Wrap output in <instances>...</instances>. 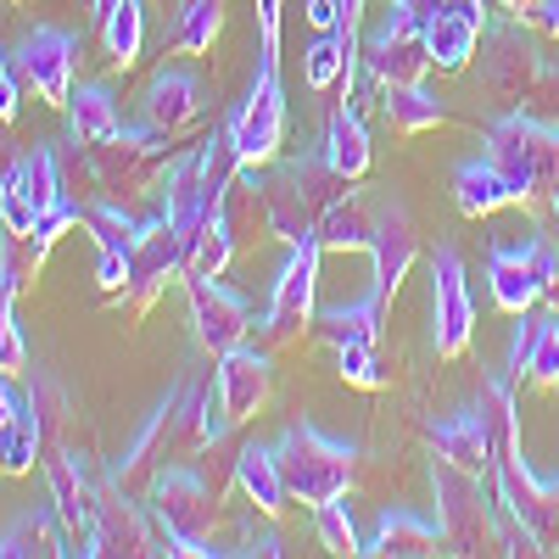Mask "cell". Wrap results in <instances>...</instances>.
Instances as JSON below:
<instances>
[{
    "label": "cell",
    "instance_id": "obj_52",
    "mask_svg": "<svg viewBox=\"0 0 559 559\" xmlns=\"http://www.w3.org/2000/svg\"><path fill=\"white\" fill-rule=\"evenodd\" d=\"M0 236H7V202H0Z\"/></svg>",
    "mask_w": 559,
    "mask_h": 559
},
{
    "label": "cell",
    "instance_id": "obj_32",
    "mask_svg": "<svg viewBox=\"0 0 559 559\" xmlns=\"http://www.w3.org/2000/svg\"><path fill=\"white\" fill-rule=\"evenodd\" d=\"M236 487L258 503V515H280L286 509V481H280V459H274V448H258V442H247L241 453H236Z\"/></svg>",
    "mask_w": 559,
    "mask_h": 559
},
{
    "label": "cell",
    "instance_id": "obj_49",
    "mask_svg": "<svg viewBox=\"0 0 559 559\" xmlns=\"http://www.w3.org/2000/svg\"><path fill=\"white\" fill-rule=\"evenodd\" d=\"M112 7H123V0H90V17L107 23V12H112Z\"/></svg>",
    "mask_w": 559,
    "mask_h": 559
},
{
    "label": "cell",
    "instance_id": "obj_28",
    "mask_svg": "<svg viewBox=\"0 0 559 559\" xmlns=\"http://www.w3.org/2000/svg\"><path fill=\"white\" fill-rule=\"evenodd\" d=\"M437 548H448L442 526L408 515V509H392V515H381V521H376V537L364 543V554H386V559H426V554H437Z\"/></svg>",
    "mask_w": 559,
    "mask_h": 559
},
{
    "label": "cell",
    "instance_id": "obj_48",
    "mask_svg": "<svg viewBox=\"0 0 559 559\" xmlns=\"http://www.w3.org/2000/svg\"><path fill=\"white\" fill-rule=\"evenodd\" d=\"M342 28H358L364 34V0H342Z\"/></svg>",
    "mask_w": 559,
    "mask_h": 559
},
{
    "label": "cell",
    "instance_id": "obj_30",
    "mask_svg": "<svg viewBox=\"0 0 559 559\" xmlns=\"http://www.w3.org/2000/svg\"><path fill=\"white\" fill-rule=\"evenodd\" d=\"M17 554H45V559H51V554H73L57 503L51 509H23V515L0 532V559H17Z\"/></svg>",
    "mask_w": 559,
    "mask_h": 559
},
{
    "label": "cell",
    "instance_id": "obj_14",
    "mask_svg": "<svg viewBox=\"0 0 559 559\" xmlns=\"http://www.w3.org/2000/svg\"><path fill=\"white\" fill-rule=\"evenodd\" d=\"M73 62H79V39L51 23L28 28L12 51V73L23 79V90H34L51 107H68V96H73Z\"/></svg>",
    "mask_w": 559,
    "mask_h": 559
},
{
    "label": "cell",
    "instance_id": "obj_40",
    "mask_svg": "<svg viewBox=\"0 0 559 559\" xmlns=\"http://www.w3.org/2000/svg\"><path fill=\"white\" fill-rule=\"evenodd\" d=\"M17 274L0 263V376H23L28 369V347H23V336H17V324H12V302H17Z\"/></svg>",
    "mask_w": 559,
    "mask_h": 559
},
{
    "label": "cell",
    "instance_id": "obj_17",
    "mask_svg": "<svg viewBox=\"0 0 559 559\" xmlns=\"http://www.w3.org/2000/svg\"><path fill=\"white\" fill-rule=\"evenodd\" d=\"M185 297H191V324H197V342L207 353H229L236 342H247L252 308H247L241 292H229L218 274H185Z\"/></svg>",
    "mask_w": 559,
    "mask_h": 559
},
{
    "label": "cell",
    "instance_id": "obj_10",
    "mask_svg": "<svg viewBox=\"0 0 559 559\" xmlns=\"http://www.w3.org/2000/svg\"><path fill=\"white\" fill-rule=\"evenodd\" d=\"M319 258L324 247L319 241H297L286 269L274 280V297H269V313H263V347H286L297 342L308 324H313V286H319Z\"/></svg>",
    "mask_w": 559,
    "mask_h": 559
},
{
    "label": "cell",
    "instance_id": "obj_47",
    "mask_svg": "<svg viewBox=\"0 0 559 559\" xmlns=\"http://www.w3.org/2000/svg\"><path fill=\"white\" fill-rule=\"evenodd\" d=\"M23 403H28V397H23V392L12 386V376H0V426H7V419H12V414H17Z\"/></svg>",
    "mask_w": 559,
    "mask_h": 559
},
{
    "label": "cell",
    "instance_id": "obj_11",
    "mask_svg": "<svg viewBox=\"0 0 559 559\" xmlns=\"http://www.w3.org/2000/svg\"><path fill=\"white\" fill-rule=\"evenodd\" d=\"M492 492L498 503L515 515L543 554H559V481H537L526 464H521V448L492 459Z\"/></svg>",
    "mask_w": 559,
    "mask_h": 559
},
{
    "label": "cell",
    "instance_id": "obj_4",
    "mask_svg": "<svg viewBox=\"0 0 559 559\" xmlns=\"http://www.w3.org/2000/svg\"><path fill=\"white\" fill-rule=\"evenodd\" d=\"M487 280H492V302L503 313H526L537 308L548 292H559V252L543 241V229H503L492 236V252H487Z\"/></svg>",
    "mask_w": 559,
    "mask_h": 559
},
{
    "label": "cell",
    "instance_id": "obj_34",
    "mask_svg": "<svg viewBox=\"0 0 559 559\" xmlns=\"http://www.w3.org/2000/svg\"><path fill=\"white\" fill-rule=\"evenodd\" d=\"M381 112H386L392 129H403V134L437 129V123L448 118V107L431 96L426 84H386V90H381Z\"/></svg>",
    "mask_w": 559,
    "mask_h": 559
},
{
    "label": "cell",
    "instance_id": "obj_24",
    "mask_svg": "<svg viewBox=\"0 0 559 559\" xmlns=\"http://www.w3.org/2000/svg\"><path fill=\"white\" fill-rule=\"evenodd\" d=\"M437 459L459 464V471H476V476H492V437H487V419L481 408H464L453 419H437V426L426 431Z\"/></svg>",
    "mask_w": 559,
    "mask_h": 559
},
{
    "label": "cell",
    "instance_id": "obj_46",
    "mask_svg": "<svg viewBox=\"0 0 559 559\" xmlns=\"http://www.w3.org/2000/svg\"><path fill=\"white\" fill-rule=\"evenodd\" d=\"M17 96H23V79L7 73V79H0V123H12V118H17Z\"/></svg>",
    "mask_w": 559,
    "mask_h": 559
},
{
    "label": "cell",
    "instance_id": "obj_23",
    "mask_svg": "<svg viewBox=\"0 0 559 559\" xmlns=\"http://www.w3.org/2000/svg\"><path fill=\"white\" fill-rule=\"evenodd\" d=\"M453 202H459L464 218H492L498 207H515L521 191L492 157H464L453 168Z\"/></svg>",
    "mask_w": 559,
    "mask_h": 559
},
{
    "label": "cell",
    "instance_id": "obj_3",
    "mask_svg": "<svg viewBox=\"0 0 559 559\" xmlns=\"http://www.w3.org/2000/svg\"><path fill=\"white\" fill-rule=\"evenodd\" d=\"M146 503L168 537V554L179 559H202L213 554V521H218V487L202 471H185V464H168L146 481Z\"/></svg>",
    "mask_w": 559,
    "mask_h": 559
},
{
    "label": "cell",
    "instance_id": "obj_39",
    "mask_svg": "<svg viewBox=\"0 0 559 559\" xmlns=\"http://www.w3.org/2000/svg\"><path fill=\"white\" fill-rule=\"evenodd\" d=\"M224 28V0H179V23H174V45L179 51H213V39Z\"/></svg>",
    "mask_w": 559,
    "mask_h": 559
},
{
    "label": "cell",
    "instance_id": "obj_45",
    "mask_svg": "<svg viewBox=\"0 0 559 559\" xmlns=\"http://www.w3.org/2000/svg\"><path fill=\"white\" fill-rule=\"evenodd\" d=\"M526 23H532L537 34H554V39H559V0H532Z\"/></svg>",
    "mask_w": 559,
    "mask_h": 559
},
{
    "label": "cell",
    "instance_id": "obj_44",
    "mask_svg": "<svg viewBox=\"0 0 559 559\" xmlns=\"http://www.w3.org/2000/svg\"><path fill=\"white\" fill-rule=\"evenodd\" d=\"M319 34H331V28H342V0H308V12H302Z\"/></svg>",
    "mask_w": 559,
    "mask_h": 559
},
{
    "label": "cell",
    "instance_id": "obj_1",
    "mask_svg": "<svg viewBox=\"0 0 559 559\" xmlns=\"http://www.w3.org/2000/svg\"><path fill=\"white\" fill-rule=\"evenodd\" d=\"M258 179H263V224H269L286 247L313 241L319 213L353 185L347 174L331 168V157H324V152H319V157H286V163H274V168L258 174Z\"/></svg>",
    "mask_w": 559,
    "mask_h": 559
},
{
    "label": "cell",
    "instance_id": "obj_37",
    "mask_svg": "<svg viewBox=\"0 0 559 559\" xmlns=\"http://www.w3.org/2000/svg\"><path fill=\"white\" fill-rule=\"evenodd\" d=\"M102 39H107V62L118 73H129L140 62V45H146V12H140V0H123V7L107 12Z\"/></svg>",
    "mask_w": 559,
    "mask_h": 559
},
{
    "label": "cell",
    "instance_id": "obj_16",
    "mask_svg": "<svg viewBox=\"0 0 559 559\" xmlns=\"http://www.w3.org/2000/svg\"><path fill=\"white\" fill-rule=\"evenodd\" d=\"M431 336L442 358H459L476 336V302H471V280H464V258L453 247H437L431 258Z\"/></svg>",
    "mask_w": 559,
    "mask_h": 559
},
{
    "label": "cell",
    "instance_id": "obj_5",
    "mask_svg": "<svg viewBox=\"0 0 559 559\" xmlns=\"http://www.w3.org/2000/svg\"><path fill=\"white\" fill-rule=\"evenodd\" d=\"M487 157L515 179L521 202L559 191V129L532 112H503L487 129Z\"/></svg>",
    "mask_w": 559,
    "mask_h": 559
},
{
    "label": "cell",
    "instance_id": "obj_18",
    "mask_svg": "<svg viewBox=\"0 0 559 559\" xmlns=\"http://www.w3.org/2000/svg\"><path fill=\"white\" fill-rule=\"evenodd\" d=\"M207 112V79L197 68H157L152 84L140 90V123H152L157 134H185L191 123H202Z\"/></svg>",
    "mask_w": 559,
    "mask_h": 559
},
{
    "label": "cell",
    "instance_id": "obj_22",
    "mask_svg": "<svg viewBox=\"0 0 559 559\" xmlns=\"http://www.w3.org/2000/svg\"><path fill=\"white\" fill-rule=\"evenodd\" d=\"M509 381L515 386H554L559 381V319L554 313H521L515 336H509Z\"/></svg>",
    "mask_w": 559,
    "mask_h": 559
},
{
    "label": "cell",
    "instance_id": "obj_9",
    "mask_svg": "<svg viewBox=\"0 0 559 559\" xmlns=\"http://www.w3.org/2000/svg\"><path fill=\"white\" fill-rule=\"evenodd\" d=\"M543 79H548V62L537 57V39L526 34V17L481 28V84L498 102H526Z\"/></svg>",
    "mask_w": 559,
    "mask_h": 559
},
{
    "label": "cell",
    "instance_id": "obj_33",
    "mask_svg": "<svg viewBox=\"0 0 559 559\" xmlns=\"http://www.w3.org/2000/svg\"><path fill=\"white\" fill-rule=\"evenodd\" d=\"M324 157H331V168L347 174V179H358L369 168V129H364V118L347 96L336 102L331 123H324Z\"/></svg>",
    "mask_w": 559,
    "mask_h": 559
},
{
    "label": "cell",
    "instance_id": "obj_27",
    "mask_svg": "<svg viewBox=\"0 0 559 559\" xmlns=\"http://www.w3.org/2000/svg\"><path fill=\"white\" fill-rule=\"evenodd\" d=\"M381 313H386V302L369 292V297L342 302V308H319L313 324H319V336L331 342L336 353L342 347H381Z\"/></svg>",
    "mask_w": 559,
    "mask_h": 559
},
{
    "label": "cell",
    "instance_id": "obj_53",
    "mask_svg": "<svg viewBox=\"0 0 559 559\" xmlns=\"http://www.w3.org/2000/svg\"><path fill=\"white\" fill-rule=\"evenodd\" d=\"M17 7H28V0H17Z\"/></svg>",
    "mask_w": 559,
    "mask_h": 559
},
{
    "label": "cell",
    "instance_id": "obj_15",
    "mask_svg": "<svg viewBox=\"0 0 559 559\" xmlns=\"http://www.w3.org/2000/svg\"><path fill=\"white\" fill-rule=\"evenodd\" d=\"M168 280H185V241L174 236L168 213H157V218L140 224L134 252H129V286H123L129 313H146Z\"/></svg>",
    "mask_w": 559,
    "mask_h": 559
},
{
    "label": "cell",
    "instance_id": "obj_19",
    "mask_svg": "<svg viewBox=\"0 0 559 559\" xmlns=\"http://www.w3.org/2000/svg\"><path fill=\"white\" fill-rule=\"evenodd\" d=\"M419 258V236H414V218L403 202H381L376 207V236H369V263H376V297L392 302L397 286L408 280Z\"/></svg>",
    "mask_w": 559,
    "mask_h": 559
},
{
    "label": "cell",
    "instance_id": "obj_50",
    "mask_svg": "<svg viewBox=\"0 0 559 559\" xmlns=\"http://www.w3.org/2000/svg\"><path fill=\"white\" fill-rule=\"evenodd\" d=\"M498 7H503V12H515V17H526V12H532V0H498Z\"/></svg>",
    "mask_w": 559,
    "mask_h": 559
},
{
    "label": "cell",
    "instance_id": "obj_41",
    "mask_svg": "<svg viewBox=\"0 0 559 559\" xmlns=\"http://www.w3.org/2000/svg\"><path fill=\"white\" fill-rule=\"evenodd\" d=\"M313 526H319V543L331 548V554H342V559L364 554V537H358V526H353V515H347V492L313 503Z\"/></svg>",
    "mask_w": 559,
    "mask_h": 559
},
{
    "label": "cell",
    "instance_id": "obj_12",
    "mask_svg": "<svg viewBox=\"0 0 559 559\" xmlns=\"http://www.w3.org/2000/svg\"><path fill=\"white\" fill-rule=\"evenodd\" d=\"M229 129H236V152L247 168L269 163L280 152V140H286V90H280V57H263L258 62V79L247 90V102L236 107V118H229Z\"/></svg>",
    "mask_w": 559,
    "mask_h": 559
},
{
    "label": "cell",
    "instance_id": "obj_26",
    "mask_svg": "<svg viewBox=\"0 0 559 559\" xmlns=\"http://www.w3.org/2000/svg\"><path fill=\"white\" fill-rule=\"evenodd\" d=\"M369 236H376V207H369L353 185L313 224V241L324 252H369Z\"/></svg>",
    "mask_w": 559,
    "mask_h": 559
},
{
    "label": "cell",
    "instance_id": "obj_42",
    "mask_svg": "<svg viewBox=\"0 0 559 559\" xmlns=\"http://www.w3.org/2000/svg\"><path fill=\"white\" fill-rule=\"evenodd\" d=\"M342 381L347 386H364V392L386 386V369H381L376 347H342Z\"/></svg>",
    "mask_w": 559,
    "mask_h": 559
},
{
    "label": "cell",
    "instance_id": "obj_35",
    "mask_svg": "<svg viewBox=\"0 0 559 559\" xmlns=\"http://www.w3.org/2000/svg\"><path fill=\"white\" fill-rule=\"evenodd\" d=\"M39 414L34 403H23L7 426H0V476H28L34 464H39Z\"/></svg>",
    "mask_w": 559,
    "mask_h": 559
},
{
    "label": "cell",
    "instance_id": "obj_25",
    "mask_svg": "<svg viewBox=\"0 0 559 559\" xmlns=\"http://www.w3.org/2000/svg\"><path fill=\"white\" fill-rule=\"evenodd\" d=\"M45 487H51V503H57V515L68 526V543H90V503H96V487L84 481L79 471V459L68 448H57L51 459H45Z\"/></svg>",
    "mask_w": 559,
    "mask_h": 559
},
{
    "label": "cell",
    "instance_id": "obj_29",
    "mask_svg": "<svg viewBox=\"0 0 559 559\" xmlns=\"http://www.w3.org/2000/svg\"><path fill=\"white\" fill-rule=\"evenodd\" d=\"M358 28H331V34H319L313 45H308V84L313 90H353V68H358Z\"/></svg>",
    "mask_w": 559,
    "mask_h": 559
},
{
    "label": "cell",
    "instance_id": "obj_7",
    "mask_svg": "<svg viewBox=\"0 0 559 559\" xmlns=\"http://www.w3.org/2000/svg\"><path fill=\"white\" fill-rule=\"evenodd\" d=\"M487 476L459 471V464L437 459L431 464V487H437V526L448 537L453 554H487L498 548V526H492V498L481 492Z\"/></svg>",
    "mask_w": 559,
    "mask_h": 559
},
{
    "label": "cell",
    "instance_id": "obj_31",
    "mask_svg": "<svg viewBox=\"0 0 559 559\" xmlns=\"http://www.w3.org/2000/svg\"><path fill=\"white\" fill-rule=\"evenodd\" d=\"M62 112H68V129H73L79 146H102V140H112V134L123 129L118 102H112V90H107V84H79Z\"/></svg>",
    "mask_w": 559,
    "mask_h": 559
},
{
    "label": "cell",
    "instance_id": "obj_21",
    "mask_svg": "<svg viewBox=\"0 0 559 559\" xmlns=\"http://www.w3.org/2000/svg\"><path fill=\"white\" fill-rule=\"evenodd\" d=\"M146 521L140 509L129 503V487L123 481H102L96 487V503H90V554H146Z\"/></svg>",
    "mask_w": 559,
    "mask_h": 559
},
{
    "label": "cell",
    "instance_id": "obj_43",
    "mask_svg": "<svg viewBox=\"0 0 559 559\" xmlns=\"http://www.w3.org/2000/svg\"><path fill=\"white\" fill-rule=\"evenodd\" d=\"M280 7H286V0H258V23H263V57H280Z\"/></svg>",
    "mask_w": 559,
    "mask_h": 559
},
{
    "label": "cell",
    "instance_id": "obj_51",
    "mask_svg": "<svg viewBox=\"0 0 559 559\" xmlns=\"http://www.w3.org/2000/svg\"><path fill=\"white\" fill-rule=\"evenodd\" d=\"M12 73V51H0V79H7Z\"/></svg>",
    "mask_w": 559,
    "mask_h": 559
},
{
    "label": "cell",
    "instance_id": "obj_2",
    "mask_svg": "<svg viewBox=\"0 0 559 559\" xmlns=\"http://www.w3.org/2000/svg\"><path fill=\"white\" fill-rule=\"evenodd\" d=\"M274 459H280V481H286V498L297 503H324V498H342L353 487V464H358V448L353 442H336L313 431L308 419H292L274 442Z\"/></svg>",
    "mask_w": 559,
    "mask_h": 559
},
{
    "label": "cell",
    "instance_id": "obj_8",
    "mask_svg": "<svg viewBox=\"0 0 559 559\" xmlns=\"http://www.w3.org/2000/svg\"><path fill=\"white\" fill-rule=\"evenodd\" d=\"M90 152V174L112 202L129 197H146L152 185L163 179V152H168V134H157L152 123H123L112 140L102 146H84Z\"/></svg>",
    "mask_w": 559,
    "mask_h": 559
},
{
    "label": "cell",
    "instance_id": "obj_38",
    "mask_svg": "<svg viewBox=\"0 0 559 559\" xmlns=\"http://www.w3.org/2000/svg\"><path fill=\"white\" fill-rule=\"evenodd\" d=\"M229 258H236V224H229V213L218 207V213L197 229V241L185 247V274H224Z\"/></svg>",
    "mask_w": 559,
    "mask_h": 559
},
{
    "label": "cell",
    "instance_id": "obj_36",
    "mask_svg": "<svg viewBox=\"0 0 559 559\" xmlns=\"http://www.w3.org/2000/svg\"><path fill=\"white\" fill-rule=\"evenodd\" d=\"M84 229L96 236V252H102V258H129V252H134V236H140V218H129L123 202L102 197V202L84 207Z\"/></svg>",
    "mask_w": 559,
    "mask_h": 559
},
{
    "label": "cell",
    "instance_id": "obj_6",
    "mask_svg": "<svg viewBox=\"0 0 559 559\" xmlns=\"http://www.w3.org/2000/svg\"><path fill=\"white\" fill-rule=\"evenodd\" d=\"M358 51H364V68L381 90L386 84H426V73H431V51H426V34H419L414 0H386V12L358 34Z\"/></svg>",
    "mask_w": 559,
    "mask_h": 559
},
{
    "label": "cell",
    "instance_id": "obj_13",
    "mask_svg": "<svg viewBox=\"0 0 559 559\" xmlns=\"http://www.w3.org/2000/svg\"><path fill=\"white\" fill-rule=\"evenodd\" d=\"M0 202H7V236H28L45 207L68 202L62 197V152L51 146V140L12 163V174L0 179Z\"/></svg>",
    "mask_w": 559,
    "mask_h": 559
},
{
    "label": "cell",
    "instance_id": "obj_20",
    "mask_svg": "<svg viewBox=\"0 0 559 559\" xmlns=\"http://www.w3.org/2000/svg\"><path fill=\"white\" fill-rule=\"evenodd\" d=\"M213 386H218V403H224V414L236 419V426H241V419H252V414L263 408L269 386H274L269 353L236 342L229 353H218V364H213Z\"/></svg>",
    "mask_w": 559,
    "mask_h": 559
}]
</instances>
